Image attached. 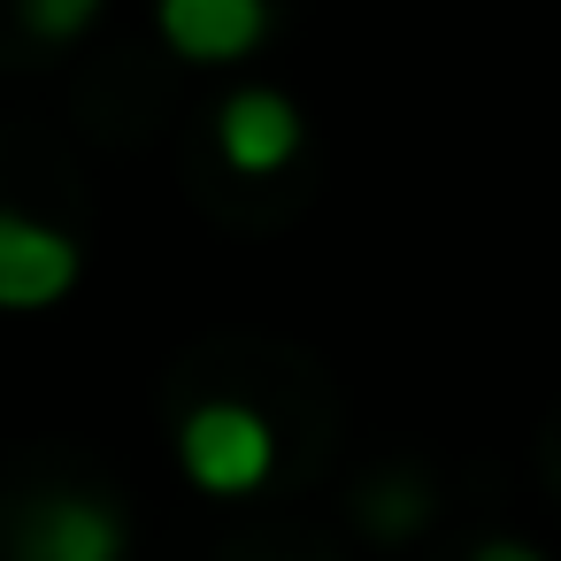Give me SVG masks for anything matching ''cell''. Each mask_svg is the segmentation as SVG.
Instances as JSON below:
<instances>
[{
	"label": "cell",
	"instance_id": "cell-1",
	"mask_svg": "<svg viewBox=\"0 0 561 561\" xmlns=\"http://www.w3.org/2000/svg\"><path fill=\"white\" fill-rule=\"evenodd\" d=\"M178 454H185V477H193L201 492L239 500V492H254V484L277 469V431H270L262 408H247V400H208V408L185 415Z\"/></svg>",
	"mask_w": 561,
	"mask_h": 561
},
{
	"label": "cell",
	"instance_id": "cell-2",
	"mask_svg": "<svg viewBox=\"0 0 561 561\" xmlns=\"http://www.w3.org/2000/svg\"><path fill=\"white\" fill-rule=\"evenodd\" d=\"M70 285H78V247H70L55 224L0 216V300H9L16 316H39V308H55Z\"/></svg>",
	"mask_w": 561,
	"mask_h": 561
},
{
	"label": "cell",
	"instance_id": "cell-3",
	"mask_svg": "<svg viewBox=\"0 0 561 561\" xmlns=\"http://www.w3.org/2000/svg\"><path fill=\"white\" fill-rule=\"evenodd\" d=\"M270 32V0H162V39L185 62H239Z\"/></svg>",
	"mask_w": 561,
	"mask_h": 561
},
{
	"label": "cell",
	"instance_id": "cell-4",
	"mask_svg": "<svg viewBox=\"0 0 561 561\" xmlns=\"http://www.w3.org/2000/svg\"><path fill=\"white\" fill-rule=\"evenodd\" d=\"M124 530L93 500H39L16 523V561H116Z\"/></svg>",
	"mask_w": 561,
	"mask_h": 561
},
{
	"label": "cell",
	"instance_id": "cell-5",
	"mask_svg": "<svg viewBox=\"0 0 561 561\" xmlns=\"http://www.w3.org/2000/svg\"><path fill=\"white\" fill-rule=\"evenodd\" d=\"M216 139H224V162L231 170L262 178V170H285L300 154V116H293L285 93H231Z\"/></svg>",
	"mask_w": 561,
	"mask_h": 561
},
{
	"label": "cell",
	"instance_id": "cell-6",
	"mask_svg": "<svg viewBox=\"0 0 561 561\" xmlns=\"http://www.w3.org/2000/svg\"><path fill=\"white\" fill-rule=\"evenodd\" d=\"M93 9H101V0H24L32 32H47V39H70V32H78Z\"/></svg>",
	"mask_w": 561,
	"mask_h": 561
},
{
	"label": "cell",
	"instance_id": "cell-7",
	"mask_svg": "<svg viewBox=\"0 0 561 561\" xmlns=\"http://www.w3.org/2000/svg\"><path fill=\"white\" fill-rule=\"evenodd\" d=\"M477 561H538V553H530V546H515V538H492Z\"/></svg>",
	"mask_w": 561,
	"mask_h": 561
}]
</instances>
